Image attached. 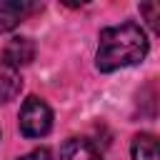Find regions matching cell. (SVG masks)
I'll return each mask as SVG.
<instances>
[{"instance_id": "1", "label": "cell", "mask_w": 160, "mask_h": 160, "mask_svg": "<svg viewBox=\"0 0 160 160\" xmlns=\"http://www.w3.org/2000/svg\"><path fill=\"white\" fill-rule=\"evenodd\" d=\"M148 50H150V42L145 30L135 22H120L100 32L95 65L100 72H112V70L142 62Z\"/></svg>"}, {"instance_id": "2", "label": "cell", "mask_w": 160, "mask_h": 160, "mask_svg": "<svg viewBox=\"0 0 160 160\" xmlns=\"http://www.w3.org/2000/svg\"><path fill=\"white\" fill-rule=\"evenodd\" d=\"M52 128V110L35 95H30L20 108V132L25 138H42Z\"/></svg>"}, {"instance_id": "3", "label": "cell", "mask_w": 160, "mask_h": 160, "mask_svg": "<svg viewBox=\"0 0 160 160\" xmlns=\"http://www.w3.org/2000/svg\"><path fill=\"white\" fill-rule=\"evenodd\" d=\"M35 58V42L30 38H12L2 50V65L8 70H18Z\"/></svg>"}, {"instance_id": "4", "label": "cell", "mask_w": 160, "mask_h": 160, "mask_svg": "<svg viewBox=\"0 0 160 160\" xmlns=\"http://www.w3.org/2000/svg\"><path fill=\"white\" fill-rule=\"evenodd\" d=\"M35 5L30 2H20V0H5L0 2V32H8L12 28H18L28 12H32Z\"/></svg>"}, {"instance_id": "5", "label": "cell", "mask_w": 160, "mask_h": 160, "mask_svg": "<svg viewBox=\"0 0 160 160\" xmlns=\"http://www.w3.org/2000/svg\"><path fill=\"white\" fill-rule=\"evenodd\" d=\"M60 160H102L100 152L88 142V140H80V138H70L62 142L60 148Z\"/></svg>"}, {"instance_id": "6", "label": "cell", "mask_w": 160, "mask_h": 160, "mask_svg": "<svg viewBox=\"0 0 160 160\" xmlns=\"http://www.w3.org/2000/svg\"><path fill=\"white\" fill-rule=\"evenodd\" d=\"M132 160H160L158 140L150 132H140L132 140Z\"/></svg>"}, {"instance_id": "7", "label": "cell", "mask_w": 160, "mask_h": 160, "mask_svg": "<svg viewBox=\"0 0 160 160\" xmlns=\"http://www.w3.org/2000/svg\"><path fill=\"white\" fill-rule=\"evenodd\" d=\"M18 90H20V78H18V72L2 68V70H0V102L12 100V98L18 95Z\"/></svg>"}, {"instance_id": "8", "label": "cell", "mask_w": 160, "mask_h": 160, "mask_svg": "<svg viewBox=\"0 0 160 160\" xmlns=\"http://www.w3.org/2000/svg\"><path fill=\"white\" fill-rule=\"evenodd\" d=\"M140 12L148 18V25L158 32V30H160V25H158V18H160V2H142V5H140Z\"/></svg>"}, {"instance_id": "9", "label": "cell", "mask_w": 160, "mask_h": 160, "mask_svg": "<svg viewBox=\"0 0 160 160\" xmlns=\"http://www.w3.org/2000/svg\"><path fill=\"white\" fill-rule=\"evenodd\" d=\"M20 160H52V155H50V150H45V148H38V150H32V152L22 155Z\"/></svg>"}]
</instances>
